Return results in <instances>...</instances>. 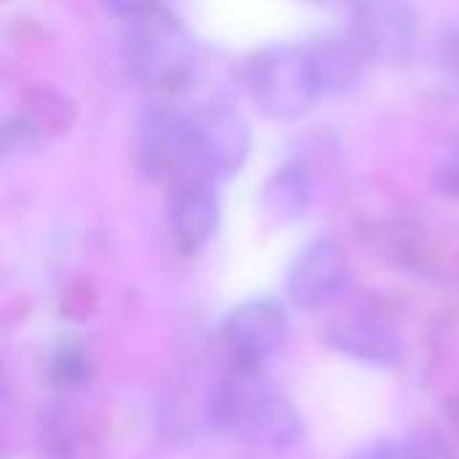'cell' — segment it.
<instances>
[{
    "label": "cell",
    "mask_w": 459,
    "mask_h": 459,
    "mask_svg": "<svg viewBox=\"0 0 459 459\" xmlns=\"http://www.w3.org/2000/svg\"><path fill=\"white\" fill-rule=\"evenodd\" d=\"M207 417L215 430L272 449H285L299 438L296 414L258 374V366L237 363L223 374L212 387Z\"/></svg>",
    "instance_id": "cell-1"
},
{
    "label": "cell",
    "mask_w": 459,
    "mask_h": 459,
    "mask_svg": "<svg viewBox=\"0 0 459 459\" xmlns=\"http://www.w3.org/2000/svg\"><path fill=\"white\" fill-rule=\"evenodd\" d=\"M253 105L269 118H299L320 97L307 46H269L245 67Z\"/></svg>",
    "instance_id": "cell-2"
},
{
    "label": "cell",
    "mask_w": 459,
    "mask_h": 459,
    "mask_svg": "<svg viewBox=\"0 0 459 459\" xmlns=\"http://www.w3.org/2000/svg\"><path fill=\"white\" fill-rule=\"evenodd\" d=\"M124 62L148 86H175L194 65V38L167 11H148L129 19L124 35Z\"/></svg>",
    "instance_id": "cell-3"
},
{
    "label": "cell",
    "mask_w": 459,
    "mask_h": 459,
    "mask_svg": "<svg viewBox=\"0 0 459 459\" xmlns=\"http://www.w3.org/2000/svg\"><path fill=\"white\" fill-rule=\"evenodd\" d=\"M188 167L194 180L234 178L250 156V126L226 105H204L186 116Z\"/></svg>",
    "instance_id": "cell-4"
},
{
    "label": "cell",
    "mask_w": 459,
    "mask_h": 459,
    "mask_svg": "<svg viewBox=\"0 0 459 459\" xmlns=\"http://www.w3.org/2000/svg\"><path fill=\"white\" fill-rule=\"evenodd\" d=\"M350 30L374 59H401L417 40V8L411 0H352Z\"/></svg>",
    "instance_id": "cell-5"
},
{
    "label": "cell",
    "mask_w": 459,
    "mask_h": 459,
    "mask_svg": "<svg viewBox=\"0 0 459 459\" xmlns=\"http://www.w3.org/2000/svg\"><path fill=\"white\" fill-rule=\"evenodd\" d=\"M137 156L143 169L156 180L175 186L194 180L188 167L186 116L167 108L145 110L137 124Z\"/></svg>",
    "instance_id": "cell-6"
},
{
    "label": "cell",
    "mask_w": 459,
    "mask_h": 459,
    "mask_svg": "<svg viewBox=\"0 0 459 459\" xmlns=\"http://www.w3.org/2000/svg\"><path fill=\"white\" fill-rule=\"evenodd\" d=\"M350 282V264L331 239L309 242L288 272V296L301 309H323L333 304Z\"/></svg>",
    "instance_id": "cell-7"
},
{
    "label": "cell",
    "mask_w": 459,
    "mask_h": 459,
    "mask_svg": "<svg viewBox=\"0 0 459 459\" xmlns=\"http://www.w3.org/2000/svg\"><path fill=\"white\" fill-rule=\"evenodd\" d=\"M223 339L242 366H261L288 339V315L269 299L245 301L223 323Z\"/></svg>",
    "instance_id": "cell-8"
},
{
    "label": "cell",
    "mask_w": 459,
    "mask_h": 459,
    "mask_svg": "<svg viewBox=\"0 0 459 459\" xmlns=\"http://www.w3.org/2000/svg\"><path fill=\"white\" fill-rule=\"evenodd\" d=\"M221 202L215 183L188 180L175 186L169 202V231L186 253L202 250L218 231Z\"/></svg>",
    "instance_id": "cell-9"
},
{
    "label": "cell",
    "mask_w": 459,
    "mask_h": 459,
    "mask_svg": "<svg viewBox=\"0 0 459 459\" xmlns=\"http://www.w3.org/2000/svg\"><path fill=\"white\" fill-rule=\"evenodd\" d=\"M312 73L320 89V97H339L352 91L366 73V51L355 43V38H323L307 46Z\"/></svg>",
    "instance_id": "cell-10"
},
{
    "label": "cell",
    "mask_w": 459,
    "mask_h": 459,
    "mask_svg": "<svg viewBox=\"0 0 459 459\" xmlns=\"http://www.w3.org/2000/svg\"><path fill=\"white\" fill-rule=\"evenodd\" d=\"M328 342L333 350L368 366H395L403 355L395 331L377 320H342L331 328Z\"/></svg>",
    "instance_id": "cell-11"
},
{
    "label": "cell",
    "mask_w": 459,
    "mask_h": 459,
    "mask_svg": "<svg viewBox=\"0 0 459 459\" xmlns=\"http://www.w3.org/2000/svg\"><path fill=\"white\" fill-rule=\"evenodd\" d=\"M309 199H312L309 178L296 164H285V167L274 169L269 175V180L264 183V191H261L264 215L280 226L299 221L307 212Z\"/></svg>",
    "instance_id": "cell-12"
},
{
    "label": "cell",
    "mask_w": 459,
    "mask_h": 459,
    "mask_svg": "<svg viewBox=\"0 0 459 459\" xmlns=\"http://www.w3.org/2000/svg\"><path fill=\"white\" fill-rule=\"evenodd\" d=\"M24 121L35 132H67L73 124V102L48 89V86H35L24 94Z\"/></svg>",
    "instance_id": "cell-13"
},
{
    "label": "cell",
    "mask_w": 459,
    "mask_h": 459,
    "mask_svg": "<svg viewBox=\"0 0 459 459\" xmlns=\"http://www.w3.org/2000/svg\"><path fill=\"white\" fill-rule=\"evenodd\" d=\"M51 374L56 382H65V385H75V382H83L86 379V358L83 352L78 350H62L56 352L54 358V366H51Z\"/></svg>",
    "instance_id": "cell-14"
},
{
    "label": "cell",
    "mask_w": 459,
    "mask_h": 459,
    "mask_svg": "<svg viewBox=\"0 0 459 459\" xmlns=\"http://www.w3.org/2000/svg\"><path fill=\"white\" fill-rule=\"evenodd\" d=\"M352 459H414L406 441H374Z\"/></svg>",
    "instance_id": "cell-15"
},
{
    "label": "cell",
    "mask_w": 459,
    "mask_h": 459,
    "mask_svg": "<svg viewBox=\"0 0 459 459\" xmlns=\"http://www.w3.org/2000/svg\"><path fill=\"white\" fill-rule=\"evenodd\" d=\"M406 444H409L414 459H452V455L446 452V446L436 436H430V433L411 436V438H406Z\"/></svg>",
    "instance_id": "cell-16"
},
{
    "label": "cell",
    "mask_w": 459,
    "mask_h": 459,
    "mask_svg": "<svg viewBox=\"0 0 459 459\" xmlns=\"http://www.w3.org/2000/svg\"><path fill=\"white\" fill-rule=\"evenodd\" d=\"M159 0H105V5L116 13V16H124L126 22L134 19V16H143L148 11L156 8Z\"/></svg>",
    "instance_id": "cell-17"
},
{
    "label": "cell",
    "mask_w": 459,
    "mask_h": 459,
    "mask_svg": "<svg viewBox=\"0 0 459 459\" xmlns=\"http://www.w3.org/2000/svg\"><path fill=\"white\" fill-rule=\"evenodd\" d=\"M309 3H328V0H309Z\"/></svg>",
    "instance_id": "cell-18"
}]
</instances>
